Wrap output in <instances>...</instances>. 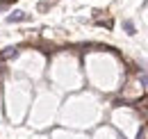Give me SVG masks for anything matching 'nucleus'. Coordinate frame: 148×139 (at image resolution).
<instances>
[{"label":"nucleus","instance_id":"obj_2","mask_svg":"<svg viewBox=\"0 0 148 139\" xmlns=\"http://www.w3.org/2000/svg\"><path fill=\"white\" fill-rule=\"evenodd\" d=\"M16 55H18V48H5V52H2L5 59H12V57H16Z\"/></svg>","mask_w":148,"mask_h":139},{"label":"nucleus","instance_id":"obj_1","mask_svg":"<svg viewBox=\"0 0 148 139\" xmlns=\"http://www.w3.org/2000/svg\"><path fill=\"white\" fill-rule=\"evenodd\" d=\"M27 14H23V12H14V14H9L7 16V23H23V21H27Z\"/></svg>","mask_w":148,"mask_h":139},{"label":"nucleus","instance_id":"obj_3","mask_svg":"<svg viewBox=\"0 0 148 139\" xmlns=\"http://www.w3.org/2000/svg\"><path fill=\"white\" fill-rule=\"evenodd\" d=\"M125 30H128V34H134V25L130 21H125Z\"/></svg>","mask_w":148,"mask_h":139}]
</instances>
